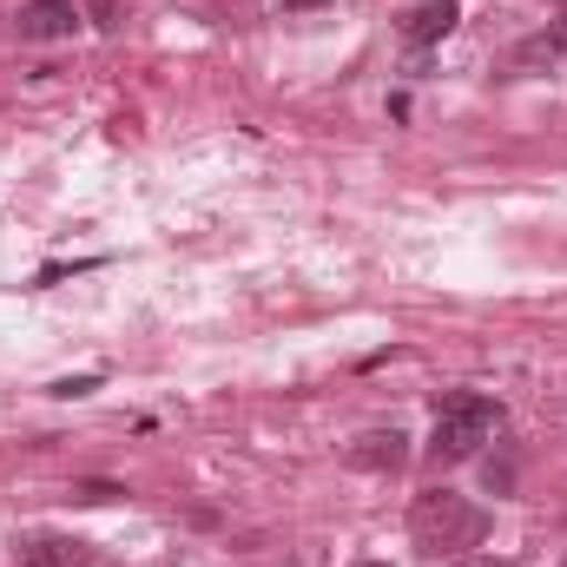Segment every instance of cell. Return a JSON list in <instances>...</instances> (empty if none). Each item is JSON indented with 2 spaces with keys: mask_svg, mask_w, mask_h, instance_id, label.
I'll list each match as a JSON object with an SVG mask.
<instances>
[{
  "mask_svg": "<svg viewBox=\"0 0 567 567\" xmlns=\"http://www.w3.org/2000/svg\"><path fill=\"white\" fill-rule=\"evenodd\" d=\"M410 528H416V542H423L429 555H462V548H475V542L488 535V515H482L475 502L435 488V495H416Z\"/></svg>",
  "mask_w": 567,
  "mask_h": 567,
  "instance_id": "obj_1",
  "label": "cell"
},
{
  "mask_svg": "<svg viewBox=\"0 0 567 567\" xmlns=\"http://www.w3.org/2000/svg\"><path fill=\"white\" fill-rule=\"evenodd\" d=\"M495 423H502V410L488 403V396H449L442 410H435V455L442 462H468L488 435H495Z\"/></svg>",
  "mask_w": 567,
  "mask_h": 567,
  "instance_id": "obj_2",
  "label": "cell"
},
{
  "mask_svg": "<svg viewBox=\"0 0 567 567\" xmlns=\"http://www.w3.org/2000/svg\"><path fill=\"white\" fill-rule=\"evenodd\" d=\"M343 455H350V468H363V475H396V468L410 462V435H403V429H370V435H357Z\"/></svg>",
  "mask_w": 567,
  "mask_h": 567,
  "instance_id": "obj_3",
  "label": "cell"
},
{
  "mask_svg": "<svg viewBox=\"0 0 567 567\" xmlns=\"http://www.w3.org/2000/svg\"><path fill=\"white\" fill-rule=\"evenodd\" d=\"M13 27H20V40H73L80 13H73V0H27Z\"/></svg>",
  "mask_w": 567,
  "mask_h": 567,
  "instance_id": "obj_4",
  "label": "cell"
},
{
  "mask_svg": "<svg viewBox=\"0 0 567 567\" xmlns=\"http://www.w3.org/2000/svg\"><path fill=\"white\" fill-rule=\"evenodd\" d=\"M455 20H462L455 0H416V7L403 13V40H410V47H435V40L455 33Z\"/></svg>",
  "mask_w": 567,
  "mask_h": 567,
  "instance_id": "obj_5",
  "label": "cell"
},
{
  "mask_svg": "<svg viewBox=\"0 0 567 567\" xmlns=\"http://www.w3.org/2000/svg\"><path fill=\"white\" fill-rule=\"evenodd\" d=\"M93 542H80V535H40V542H27L20 548V567H93Z\"/></svg>",
  "mask_w": 567,
  "mask_h": 567,
  "instance_id": "obj_6",
  "label": "cell"
},
{
  "mask_svg": "<svg viewBox=\"0 0 567 567\" xmlns=\"http://www.w3.org/2000/svg\"><path fill=\"white\" fill-rule=\"evenodd\" d=\"M113 495H126L120 482H73V502H86V508H100V502H113Z\"/></svg>",
  "mask_w": 567,
  "mask_h": 567,
  "instance_id": "obj_7",
  "label": "cell"
},
{
  "mask_svg": "<svg viewBox=\"0 0 567 567\" xmlns=\"http://www.w3.org/2000/svg\"><path fill=\"white\" fill-rule=\"evenodd\" d=\"M86 390H100V377H60L53 383V396H86Z\"/></svg>",
  "mask_w": 567,
  "mask_h": 567,
  "instance_id": "obj_8",
  "label": "cell"
},
{
  "mask_svg": "<svg viewBox=\"0 0 567 567\" xmlns=\"http://www.w3.org/2000/svg\"><path fill=\"white\" fill-rule=\"evenodd\" d=\"M548 53H567V20L555 27V33H548Z\"/></svg>",
  "mask_w": 567,
  "mask_h": 567,
  "instance_id": "obj_9",
  "label": "cell"
},
{
  "mask_svg": "<svg viewBox=\"0 0 567 567\" xmlns=\"http://www.w3.org/2000/svg\"><path fill=\"white\" fill-rule=\"evenodd\" d=\"M284 7H290V13H303V7H323V0H284Z\"/></svg>",
  "mask_w": 567,
  "mask_h": 567,
  "instance_id": "obj_10",
  "label": "cell"
},
{
  "mask_svg": "<svg viewBox=\"0 0 567 567\" xmlns=\"http://www.w3.org/2000/svg\"><path fill=\"white\" fill-rule=\"evenodd\" d=\"M482 567H515V561H482Z\"/></svg>",
  "mask_w": 567,
  "mask_h": 567,
  "instance_id": "obj_11",
  "label": "cell"
},
{
  "mask_svg": "<svg viewBox=\"0 0 567 567\" xmlns=\"http://www.w3.org/2000/svg\"><path fill=\"white\" fill-rule=\"evenodd\" d=\"M357 567H390V561H357Z\"/></svg>",
  "mask_w": 567,
  "mask_h": 567,
  "instance_id": "obj_12",
  "label": "cell"
},
{
  "mask_svg": "<svg viewBox=\"0 0 567 567\" xmlns=\"http://www.w3.org/2000/svg\"><path fill=\"white\" fill-rule=\"evenodd\" d=\"M561 567H567V561H561Z\"/></svg>",
  "mask_w": 567,
  "mask_h": 567,
  "instance_id": "obj_13",
  "label": "cell"
}]
</instances>
